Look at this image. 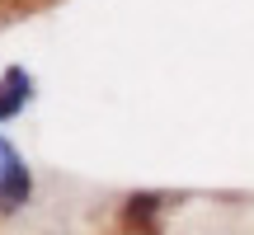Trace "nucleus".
Segmentation results:
<instances>
[{"mask_svg":"<svg viewBox=\"0 0 254 235\" xmlns=\"http://www.w3.org/2000/svg\"><path fill=\"white\" fill-rule=\"evenodd\" d=\"M28 170L19 165V155L5 146V155H0V212H19L28 202Z\"/></svg>","mask_w":254,"mask_h":235,"instance_id":"nucleus-1","label":"nucleus"},{"mask_svg":"<svg viewBox=\"0 0 254 235\" xmlns=\"http://www.w3.org/2000/svg\"><path fill=\"white\" fill-rule=\"evenodd\" d=\"M28 71H19V66H9L5 71V80H0V118H14L19 109H24V99H28Z\"/></svg>","mask_w":254,"mask_h":235,"instance_id":"nucleus-2","label":"nucleus"},{"mask_svg":"<svg viewBox=\"0 0 254 235\" xmlns=\"http://www.w3.org/2000/svg\"><path fill=\"white\" fill-rule=\"evenodd\" d=\"M0 155H5V146H0Z\"/></svg>","mask_w":254,"mask_h":235,"instance_id":"nucleus-3","label":"nucleus"}]
</instances>
